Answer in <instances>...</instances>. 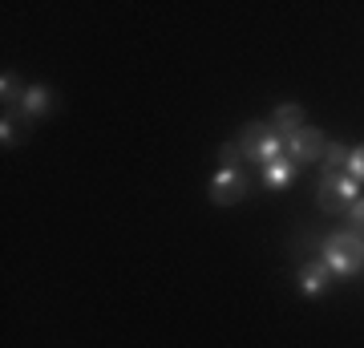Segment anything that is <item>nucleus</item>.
Wrapping results in <instances>:
<instances>
[{
    "label": "nucleus",
    "mask_w": 364,
    "mask_h": 348,
    "mask_svg": "<svg viewBox=\"0 0 364 348\" xmlns=\"http://www.w3.org/2000/svg\"><path fill=\"white\" fill-rule=\"evenodd\" d=\"M21 142V130H16V117H0V146H4V150H13V146Z\"/></svg>",
    "instance_id": "13"
},
{
    "label": "nucleus",
    "mask_w": 364,
    "mask_h": 348,
    "mask_svg": "<svg viewBox=\"0 0 364 348\" xmlns=\"http://www.w3.org/2000/svg\"><path fill=\"white\" fill-rule=\"evenodd\" d=\"M25 81H21V73H13V69H4L0 73V102L4 105H21V97H25Z\"/></svg>",
    "instance_id": "11"
},
{
    "label": "nucleus",
    "mask_w": 364,
    "mask_h": 348,
    "mask_svg": "<svg viewBox=\"0 0 364 348\" xmlns=\"http://www.w3.org/2000/svg\"><path fill=\"white\" fill-rule=\"evenodd\" d=\"M348 174L364 186V146H352V154H348Z\"/></svg>",
    "instance_id": "15"
},
{
    "label": "nucleus",
    "mask_w": 364,
    "mask_h": 348,
    "mask_svg": "<svg viewBox=\"0 0 364 348\" xmlns=\"http://www.w3.org/2000/svg\"><path fill=\"white\" fill-rule=\"evenodd\" d=\"M320 259L328 263V271L336 280H356L364 271V239L356 231H348V227H340V231H332L320 243Z\"/></svg>",
    "instance_id": "1"
},
{
    "label": "nucleus",
    "mask_w": 364,
    "mask_h": 348,
    "mask_svg": "<svg viewBox=\"0 0 364 348\" xmlns=\"http://www.w3.org/2000/svg\"><path fill=\"white\" fill-rule=\"evenodd\" d=\"M348 154H352V146H344V142H332L324 150V179H336V174H348Z\"/></svg>",
    "instance_id": "10"
},
{
    "label": "nucleus",
    "mask_w": 364,
    "mask_h": 348,
    "mask_svg": "<svg viewBox=\"0 0 364 348\" xmlns=\"http://www.w3.org/2000/svg\"><path fill=\"white\" fill-rule=\"evenodd\" d=\"M348 231H356V235L364 239V194L348 206Z\"/></svg>",
    "instance_id": "14"
},
{
    "label": "nucleus",
    "mask_w": 364,
    "mask_h": 348,
    "mask_svg": "<svg viewBox=\"0 0 364 348\" xmlns=\"http://www.w3.org/2000/svg\"><path fill=\"white\" fill-rule=\"evenodd\" d=\"M304 122H308V114H304V105L299 102H279L275 105V114H272V126L279 130V138H291L296 130H304Z\"/></svg>",
    "instance_id": "8"
},
{
    "label": "nucleus",
    "mask_w": 364,
    "mask_h": 348,
    "mask_svg": "<svg viewBox=\"0 0 364 348\" xmlns=\"http://www.w3.org/2000/svg\"><path fill=\"white\" fill-rule=\"evenodd\" d=\"M219 170H243L239 142H223V146H219Z\"/></svg>",
    "instance_id": "12"
},
{
    "label": "nucleus",
    "mask_w": 364,
    "mask_h": 348,
    "mask_svg": "<svg viewBox=\"0 0 364 348\" xmlns=\"http://www.w3.org/2000/svg\"><path fill=\"white\" fill-rule=\"evenodd\" d=\"M247 191H251V182L243 170H215V179L207 186V199L215 206H235L247 199Z\"/></svg>",
    "instance_id": "4"
},
{
    "label": "nucleus",
    "mask_w": 364,
    "mask_h": 348,
    "mask_svg": "<svg viewBox=\"0 0 364 348\" xmlns=\"http://www.w3.org/2000/svg\"><path fill=\"white\" fill-rule=\"evenodd\" d=\"M324 150H328V138L320 134L316 126H304L296 130L291 138L284 142V154L296 162V167H308V162H324Z\"/></svg>",
    "instance_id": "3"
},
{
    "label": "nucleus",
    "mask_w": 364,
    "mask_h": 348,
    "mask_svg": "<svg viewBox=\"0 0 364 348\" xmlns=\"http://www.w3.org/2000/svg\"><path fill=\"white\" fill-rule=\"evenodd\" d=\"M332 284H336V275L328 271V263L320 255L308 259V263H299V271H296V292H299V296L320 300V296L332 292Z\"/></svg>",
    "instance_id": "5"
},
{
    "label": "nucleus",
    "mask_w": 364,
    "mask_h": 348,
    "mask_svg": "<svg viewBox=\"0 0 364 348\" xmlns=\"http://www.w3.org/2000/svg\"><path fill=\"white\" fill-rule=\"evenodd\" d=\"M316 206H320L324 215H348V203L340 199L336 179H320V191H316Z\"/></svg>",
    "instance_id": "9"
},
{
    "label": "nucleus",
    "mask_w": 364,
    "mask_h": 348,
    "mask_svg": "<svg viewBox=\"0 0 364 348\" xmlns=\"http://www.w3.org/2000/svg\"><path fill=\"white\" fill-rule=\"evenodd\" d=\"M239 154H243V162L263 167V162L284 154V138H279V130L272 122H247L243 134H239Z\"/></svg>",
    "instance_id": "2"
},
{
    "label": "nucleus",
    "mask_w": 364,
    "mask_h": 348,
    "mask_svg": "<svg viewBox=\"0 0 364 348\" xmlns=\"http://www.w3.org/2000/svg\"><path fill=\"white\" fill-rule=\"evenodd\" d=\"M16 110H21L25 122H45V117L53 114V90H49V85H28Z\"/></svg>",
    "instance_id": "6"
},
{
    "label": "nucleus",
    "mask_w": 364,
    "mask_h": 348,
    "mask_svg": "<svg viewBox=\"0 0 364 348\" xmlns=\"http://www.w3.org/2000/svg\"><path fill=\"white\" fill-rule=\"evenodd\" d=\"M296 170L299 167L291 162V158L279 154V158H272V162H263V167H259V179H263L267 191H287V186L296 182Z\"/></svg>",
    "instance_id": "7"
}]
</instances>
